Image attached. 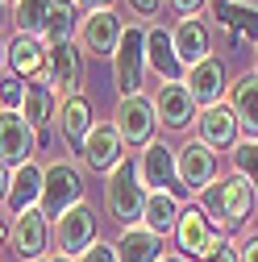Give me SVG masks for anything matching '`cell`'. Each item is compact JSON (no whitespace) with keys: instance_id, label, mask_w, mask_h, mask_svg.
<instances>
[{"instance_id":"cell-1","label":"cell","mask_w":258,"mask_h":262,"mask_svg":"<svg viewBox=\"0 0 258 262\" xmlns=\"http://www.w3.org/2000/svg\"><path fill=\"white\" fill-rule=\"evenodd\" d=\"M254 200H258L254 183L242 179V175H233V171H229V175H217V183L200 191V208H204V216L221 229L225 237L238 233V229H246V221L254 216Z\"/></svg>"},{"instance_id":"cell-2","label":"cell","mask_w":258,"mask_h":262,"mask_svg":"<svg viewBox=\"0 0 258 262\" xmlns=\"http://www.w3.org/2000/svg\"><path fill=\"white\" fill-rule=\"evenodd\" d=\"M146 183L138 175V158H121L117 167L104 175V208L109 216H117L121 225H138L142 221V208H146Z\"/></svg>"},{"instance_id":"cell-3","label":"cell","mask_w":258,"mask_h":262,"mask_svg":"<svg viewBox=\"0 0 258 262\" xmlns=\"http://www.w3.org/2000/svg\"><path fill=\"white\" fill-rule=\"evenodd\" d=\"M75 204H83V171L75 162H50V167H42V200H38V208L46 212V221L54 225Z\"/></svg>"},{"instance_id":"cell-4","label":"cell","mask_w":258,"mask_h":262,"mask_svg":"<svg viewBox=\"0 0 258 262\" xmlns=\"http://www.w3.org/2000/svg\"><path fill=\"white\" fill-rule=\"evenodd\" d=\"M146 75V29L142 25H125V34L113 50V79L121 96H138Z\"/></svg>"},{"instance_id":"cell-5","label":"cell","mask_w":258,"mask_h":262,"mask_svg":"<svg viewBox=\"0 0 258 262\" xmlns=\"http://www.w3.org/2000/svg\"><path fill=\"white\" fill-rule=\"evenodd\" d=\"M113 129L121 134L125 146H150L154 142V129H158V117H154V100L150 96H121V104L113 113Z\"/></svg>"},{"instance_id":"cell-6","label":"cell","mask_w":258,"mask_h":262,"mask_svg":"<svg viewBox=\"0 0 258 262\" xmlns=\"http://www.w3.org/2000/svg\"><path fill=\"white\" fill-rule=\"evenodd\" d=\"M138 175L146 183V191H171L175 200H191L187 187L179 183V171H175V150L167 142H150L138 158Z\"/></svg>"},{"instance_id":"cell-7","label":"cell","mask_w":258,"mask_h":262,"mask_svg":"<svg viewBox=\"0 0 258 262\" xmlns=\"http://www.w3.org/2000/svg\"><path fill=\"white\" fill-rule=\"evenodd\" d=\"M175 242H179V254L183 258H208L221 242H229V237H225L221 229L204 216L200 204H187L179 212V225H175Z\"/></svg>"},{"instance_id":"cell-8","label":"cell","mask_w":258,"mask_h":262,"mask_svg":"<svg viewBox=\"0 0 258 262\" xmlns=\"http://www.w3.org/2000/svg\"><path fill=\"white\" fill-rule=\"evenodd\" d=\"M38 129L29 125L21 113L13 108H0V162H5L9 171L25 167V162H34V150H38Z\"/></svg>"},{"instance_id":"cell-9","label":"cell","mask_w":258,"mask_h":262,"mask_svg":"<svg viewBox=\"0 0 258 262\" xmlns=\"http://www.w3.org/2000/svg\"><path fill=\"white\" fill-rule=\"evenodd\" d=\"M46 246H50V221L42 208H25L21 216H13V229H9V250L17 262H42L46 258Z\"/></svg>"},{"instance_id":"cell-10","label":"cell","mask_w":258,"mask_h":262,"mask_svg":"<svg viewBox=\"0 0 258 262\" xmlns=\"http://www.w3.org/2000/svg\"><path fill=\"white\" fill-rule=\"evenodd\" d=\"M121 34H125V21H121L113 9H96V13H83V25H79V34H75V46H79V54H88V58H104V54L117 50Z\"/></svg>"},{"instance_id":"cell-11","label":"cell","mask_w":258,"mask_h":262,"mask_svg":"<svg viewBox=\"0 0 258 262\" xmlns=\"http://www.w3.org/2000/svg\"><path fill=\"white\" fill-rule=\"evenodd\" d=\"M229 71H225V58L221 54H208L200 58L196 67H187L183 75V88L191 92V100H196V108H208V104H221L225 96H229Z\"/></svg>"},{"instance_id":"cell-12","label":"cell","mask_w":258,"mask_h":262,"mask_svg":"<svg viewBox=\"0 0 258 262\" xmlns=\"http://www.w3.org/2000/svg\"><path fill=\"white\" fill-rule=\"evenodd\" d=\"M175 171H179V183L187 187V195H191V191L200 195L204 187L217 183L221 162H217V154H212L208 146H200L196 138H191V142H183V146L175 150Z\"/></svg>"},{"instance_id":"cell-13","label":"cell","mask_w":258,"mask_h":262,"mask_svg":"<svg viewBox=\"0 0 258 262\" xmlns=\"http://www.w3.org/2000/svg\"><path fill=\"white\" fill-rule=\"evenodd\" d=\"M196 142H200V146H208L212 154L233 150V146L242 142V129H238V117H233L229 100L200 108V117H196Z\"/></svg>"},{"instance_id":"cell-14","label":"cell","mask_w":258,"mask_h":262,"mask_svg":"<svg viewBox=\"0 0 258 262\" xmlns=\"http://www.w3.org/2000/svg\"><path fill=\"white\" fill-rule=\"evenodd\" d=\"M150 100H154V117H158V125L171 129V134H183V129H191V125H196V117H200L196 100H191V92H187L183 83H158V92L150 96Z\"/></svg>"},{"instance_id":"cell-15","label":"cell","mask_w":258,"mask_h":262,"mask_svg":"<svg viewBox=\"0 0 258 262\" xmlns=\"http://www.w3.org/2000/svg\"><path fill=\"white\" fill-rule=\"evenodd\" d=\"M54 237H58V254L79 258V254L96 242V208L83 200V204H75L71 212H62V216L54 221Z\"/></svg>"},{"instance_id":"cell-16","label":"cell","mask_w":258,"mask_h":262,"mask_svg":"<svg viewBox=\"0 0 258 262\" xmlns=\"http://www.w3.org/2000/svg\"><path fill=\"white\" fill-rule=\"evenodd\" d=\"M46 71H50V88L62 96V100H71L79 96V75H83V54L75 42H54L46 46Z\"/></svg>"},{"instance_id":"cell-17","label":"cell","mask_w":258,"mask_h":262,"mask_svg":"<svg viewBox=\"0 0 258 262\" xmlns=\"http://www.w3.org/2000/svg\"><path fill=\"white\" fill-rule=\"evenodd\" d=\"M212 17L217 25L225 29V42L229 46H258V9L254 5H242V0H212Z\"/></svg>"},{"instance_id":"cell-18","label":"cell","mask_w":258,"mask_h":262,"mask_svg":"<svg viewBox=\"0 0 258 262\" xmlns=\"http://www.w3.org/2000/svg\"><path fill=\"white\" fill-rule=\"evenodd\" d=\"M79 158H83L88 171H104V175L125 158V142H121V134L113 129V121H96L92 125L88 142L79 146Z\"/></svg>"},{"instance_id":"cell-19","label":"cell","mask_w":258,"mask_h":262,"mask_svg":"<svg viewBox=\"0 0 258 262\" xmlns=\"http://www.w3.org/2000/svg\"><path fill=\"white\" fill-rule=\"evenodd\" d=\"M146 67L163 79V83H183L187 67L175 54V42H171V29L167 25H150L146 29Z\"/></svg>"},{"instance_id":"cell-20","label":"cell","mask_w":258,"mask_h":262,"mask_svg":"<svg viewBox=\"0 0 258 262\" xmlns=\"http://www.w3.org/2000/svg\"><path fill=\"white\" fill-rule=\"evenodd\" d=\"M17 113L38 129V142H46V129L58 117V92L50 88V79H29L25 83V100H21Z\"/></svg>"},{"instance_id":"cell-21","label":"cell","mask_w":258,"mask_h":262,"mask_svg":"<svg viewBox=\"0 0 258 262\" xmlns=\"http://www.w3.org/2000/svg\"><path fill=\"white\" fill-rule=\"evenodd\" d=\"M229 108L238 117V129L246 142H258V75L246 71L229 83Z\"/></svg>"},{"instance_id":"cell-22","label":"cell","mask_w":258,"mask_h":262,"mask_svg":"<svg viewBox=\"0 0 258 262\" xmlns=\"http://www.w3.org/2000/svg\"><path fill=\"white\" fill-rule=\"evenodd\" d=\"M117 246V262H158L167 250H163V237L150 233V229L138 221V225H121V237L113 242Z\"/></svg>"},{"instance_id":"cell-23","label":"cell","mask_w":258,"mask_h":262,"mask_svg":"<svg viewBox=\"0 0 258 262\" xmlns=\"http://www.w3.org/2000/svg\"><path fill=\"white\" fill-rule=\"evenodd\" d=\"M171 42H175V54L183 67H196L200 58L212 54V34H208V25L200 17H183L175 29H171Z\"/></svg>"},{"instance_id":"cell-24","label":"cell","mask_w":258,"mask_h":262,"mask_svg":"<svg viewBox=\"0 0 258 262\" xmlns=\"http://www.w3.org/2000/svg\"><path fill=\"white\" fill-rule=\"evenodd\" d=\"M9 67H13V75H17L21 83H29V79H50L42 38H21V34H17V38L9 42Z\"/></svg>"},{"instance_id":"cell-25","label":"cell","mask_w":258,"mask_h":262,"mask_svg":"<svg viewBox=\"0 0 258 262\" xmlns=\"http://www.w3.org/2000/svg\"><path fill=\"white\" fill-rule=\"evenodd\" d=\"M38 200H42V167H38V162H25V167L13 171L5 208H9L13 216H21L25 208H38Z\"/></svg>"},{"instance_id":"cell-26","label":"cell","mask_w":258,"mask_h":262,"mask_svg":"<svg viewBox=\"0 0 258 262\" xmlns=\"http://www.w3.org/2000/svg\"><path fill=\"white\" fill-rule=\"evenodd\" d=\"M92 104L83 100V96H71V100H62L58 104V129H62V138H67L71 150H79L92 134Z\"/></svg>"},{"instance_id":"cell-27","label":"cell","mask_w":258,"mask_h":262,"mask_svg":"<svg viewBox=\"0 0 258 262\" xmlns=\"http://www.w3.org/2000/svg\"><path fill=\"white\" fill-rule=\"evenodd\" d=\"M179 200L171 191H150L146 195V208H142V225L150 229V233H175V225H179Z\"/></svg>"},{"instance_id":"cell-28","label":"cell","mask_w":258,"mask_h":262,"mask_svg":"<svg viewBox=\"0 0 258 262\" xmlns=\"http://www.w3.org/2000/svg\"><path fill=\"white\" fill-rule=\"evenodd\" d=\"M54 0H13V25L21 38H46Z\"/></svg>"},{"instance_id":"cell-29","label":"cell","mask_w":258,"mask_h":262,"mask_svg":"<svg viewBox=\"0 0 258 262\" xmlns=\"http://www.w3.org/2000/svg\"><path fill=\"white\" fill-rule=\"evenodd\" d=\"M79 25H83V13H79L75 0H54V5H50V25H46V46L75 42Z\"/></svg>"},{"instance_id":"cell-30","label":"cell","mask_w":258,"mask_h":262,"mask_svg":"<svg viewBox=\"0 0 258 262\" xmlns=\"http://www.w3.org/2000/svg\"><path fill=\"white\" fill-rule=\"evenodd\" d=\"M229 162H233V175L250 179L254 191H258V142H246V138H242V142L229 150Z\"/></svg>"},{"instance_id":"cell-31","label":"cell","mask_w":258,"mask_h":262,"mask_svg":"<svg viewBox=\"0 0 258 262\" xmlns=\"http://www.w3.org/2000/svg\"><path fill=\"white\" fill-rule=\"evenodd\" d=\"M21 100H25V83L17 79V75H9V79H0V108H21Z\"/></svg>"},{"instance_id":"cell-32","label":"cell","mask_w":258,"mask_h":262,"mask_svg":"<svg viewBox=\"0 0 258 262\" xmlns=\"http://www.w3.org/2000/svg\"><path fill=\"white\" fill-rule=\"evenodd\" d=\"M75 262H117V246H113V242H100V237H96V242H92V246H88V250H83Z\"/></svg>"},{"instance_id":"cell-33","label":"cell","mask_w":258,"mask_h":262,"mask_svg":"<svg viewBox=\"0 0 258 262\" xmlns=\"http://www.w3.org/2000/svg\"><path fill=\"white\" fill-rule=\"evenodd\" d=\"M167 5H171V9L179 13V21H183V17H200L212 0H167Z\"/></svg>"},{"instance_id":"cell-34","label":"cell","mask_w":258,"mask_h":262,"mask_svg":"<svg viewBox=\"0 0 258 262\" xmlns=\"http://www.w3.org/2000/svg\"><path fill=\"white\" fill-rule=\"evenodd\" d=\"M125 5H129V9H134L138 17H154L158 9H163V5H167V0H125Z\"/></svg>"},{"instance_id":"cell-35","label":"cell","mask_w":258,"mask_h":262,"mask_svg":"<svg viewBox=\"0 0 258 262\" xmlns=\"http://www.w3.org/2000/svg\"><path fill=\"white\" fill-rule=\"evenodd\" d=\"M200 262H242V258H238V250H233L229 242H221V246H217L208 258H200Z\"/></svg>"},{"instance_id":"cell-36","label":"cell","mask_w":258,"mask_h":262,"mask_svg":"<svg viewBox=\"0 0 258 262\" xmlns=\"http://www.w3.org/2000/svg\"><path fill=\"white\" fill-rule=\"evenodd\" d=\"M238 258H242V262H258V233H250V237L238 246Z\"/></svg>"},{"instance_id":"cell-37","label":"cell","mask_w":258,"mask_h":262,"mask_svg":"<svg viewBox=\"0 0 258 262\" xmlns=\"http://www.w3.org/2000/svg\"><path fill=\"white\" fill-rule=\"evenodd\" d=\"M9 183H13V171L5 167V162H0V204L9 200Z\"/></svg>"},{"instance_id":"cell-38","label":"cell","mask_w":258,"mask_h":262,"mask_svg":"<svg viewBox=\"0 0 258 262\" xmlns=\"http://www.w3.org/2000/svg\"><path fill=\"white\" fill-rule=\"evenodd\" d=\"M75 5H83L88 13H96V9H109V5H113V0H75Z\"/></svg>"},{"instance_id":"cell-39","label":"cell","mask_w":258,"mask_h":262,"mask_svg":"<svg viewBox=\"0 0 258 262\" xmlns=\"http://www.w3.org/2000/svg\"><path fill=\"white\" fill-rule=\"evenodd\" d=\"M5 21H13V5H9V0H0V29H5Z\"/></svg>"},{"instance_id":"cell-40","label":"cell","mask_w":258,"mask_h":262,"mask_svg":"<svg viewBox=\"0 0 258 262\" xmlns=\"http://www.w3.org/2000/svg\"><path fill=\"white\" fill-rule=\"evenodd\" d=\"M9 229H13V225H9L5 216H0V250H5V246H9Z\"/></svg>"},{"instance_id":"cell-41","label":"cell","mask_w":258,"mask_h":262,"mask_svg":"<svg viewBox=\"0 0 258 262\" xmlns=\"http://www.w3.org/2000/svg\"><path fill=\"white\" fill-rule=\"evenodd\" d=\"M9 67V42H0V71Z\"/></svg>"},{"instance_id":"cell-42","label":"cell","mask_w":258,"mask_h":262,"mask_svg":"<svg viewBox=\"0 0 258 262\" xmlns=\"http://www.w3.org/2000/svg\"><path fill=\"white\" fill-rule=\"evenodd\" d=\"M42 262H75L71 254H50V258H42Z\"/></svg>"},{"instance_id":"cell-43","label":"cell","mask_w":258,"mask_h":262,"mask_svg":"<svg viewBox=\"0 0 258 262\" xmlns=\"http://www.w3.org/2000/svg\"><path fill=\"white\" fill-rule=\"evenodd\" d=\"M158 262H187V258H183V254H163Z\"/></svg>"},{"instance_id":"cell-44","label":"cell","mask_w":258,"mask_h":262,"mask_svg":"<svg viewBox=\"0 0 258 262\" xmlns=\"http://www.w3.org/2000/svg\"><path fill=\"white\" fill-rule=\"evenodd\" d=\"M254 75H258V46H254Z\"/></svg>"},{"instance_id":"cell-45","label":"cell","mask_w":258,"mask_h":262,"mask_svg":"<svg viewBox=\"0 0 258 262\" xmlns=\"http://www.w3.org/2000/svg\"><path fill=\"white\" fill-rule=\"evenodd\" d=\"M9 5H13V0H9Z\"/></svg>"}]
</instances>
